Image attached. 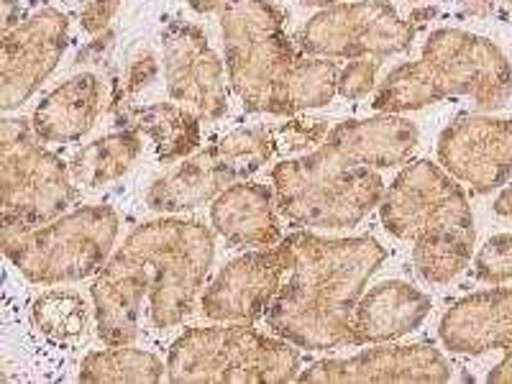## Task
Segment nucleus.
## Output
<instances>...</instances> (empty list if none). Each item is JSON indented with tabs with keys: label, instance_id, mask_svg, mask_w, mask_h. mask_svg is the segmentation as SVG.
Returning <instances> with one entry per match:
<instances>
[{
	"label": "nucleus",
	"instance_id": "0eeeda50",
	"mask_svg": "<svg viewBox=\"0 0 512 384\" xmlns=\"http://www.w3.org/2000/svg\"><path fill=\"white\" fill-rule=\"evenodd\" d=\"M118 213L111 205H85L39 228L3 226V251L36 285L88 280L113 256Z\"/></svg>",
	"mask_w": 512,
	"mask_h": 384
},
{
	"label": "nucleus",
	"instance_id": "20e7f679",
	"mask_svg": "<svg viewBox=\"0 0 512 384\" xmlns=\"http://www.w3.org/2000/svg\"><path fill=\"white\" fill-rule=\"evenodd\" d=\"M379 218L395 239L413 244L415 269L425 282L446 285L469 267L477 239L472 205L441 164L410 162L384 190Z\"/></svg>",
	"mask_w": 512,
	"mask_h": 384
},
{
	"label": "nucleus",
	"instance_id": "b1692460",
	"mask_svg": "<svg viewBox=\"0 0 512 384\" xmlns=\"http://www.w3.org/2000/svg\"><path fill=\"white\" fill-rule=\"evenodd\" d=\"M164 361L152 351L111 346L82 359L80 382L85 384H157L164 377Z\"/></svg>",
	"mask_w": 512,
	"mask_h": 384
},
{
	"label": "nucleus",
	"instance_id": "473e14b6",
	"mask_svg": "<svg viewBox=\"0 0 512 384\" xmlns=\"http://www.w3.org/2000/svg\"><path fill=\"white\" fill-rule=\"evenodd\" d=\"M198 13H223L236 0H187Z\"/></svg>",
	"mask_w": 512,
	"mask_h": 384
},
{
	"label": "nucleus",
	"instance_id": "412c9836",
	"mask_svg": "<svg viewBox=\"0 0 512 384\" xmlns=\"http://www.w3.org/2000/svg\"><path fill=\"white\" fill-rule=\"evenodd\" d=\"M103 103V80L93 72H80L36 105L31 126L44 144L80 141L93 128Z\"/></svg>",
	"mask_w": 512,
	"mask_h": 384
},
{
	"label": "nucleus",
	"instance_id": "39448f33",
	"mask_svg": "<svg viewBox=\"0 0 512 384\" xmlns=\"http://www.w3.org/2000/svg\"><path fill=\"white\" fill-rule=\"evenodd\" d=\"M459 95L479 111H500L512 95V64L484 36L438 29L425 39L418 62L400 64L379 82L372 108L400 116Z\"/></svg>",
	"mask_w": 512,
	"mask_h": 384
},
{
	"label": "nucleus",
	"instance_id": "2eb2a0df",
	"mask_svg": "<svg viewBox=\"0 0 512 384\" xmlns=\"http://www.w3.org/2000/svg\"><path fill=\"white\" fill-rule=\"evenodd\" d=\"M451 364L431 344L379 346L349 359H320L297 374L303 384H443Z\"/></svg>",
	"mask_w": 512,
	"mask_h": 384
},
{
	"label": "nucleus",
	"instance_id": "cd10ccee",
	"mask_svg": "<svg viewBox=\"0 0 512 384\" xmlns=\"http://www.w3.org/2000/svg\"><path fill=\"white\" fill-rule=\"evenodd\" d=\"M379 67H382V59H354L338 75V95L346 100H361L372 93Z\"/></svg>",
	"mask_w": 512,
	"mask_h": 384
},
{
	"label": "nucleus",
	"instance_id": "4be33fe9",
	"mask_svg": "<svg viewBox=\"0 0 512 384\" xmlns=\"http://www.w3.org/2000/svg\"><path fill=\"white\" fill-rule=\"evenodd\" d=\"M116 121L123 128L139 131L154 141L157 157L164 164L182 162L200 146V118L180 103H154V105H111Z\"/></svg>",
	"mask_w": 512,
	"mask_h": 384
},
{
	"label": "nucleus",
	"instance_id": "aec40b11",
	"mask_svg": "<svg viewBox=\"0 0 512 384\" xmlns=\"http://www.w3.org/2000/svg\"><path fill=\"white\" fill-rule=\"evenodd\" d=\"M277 213L280 210L274 203V192L267 185L241 180L226 187L213 200L210 223H213V231L236 249H246V246L269 249L285 239Z\"/></svg>",
	"mask_w": 512,
	"mask_h": 384
},
{
	"label": "nucleus",
	"instance_id": "9b49d317",
	"mask_svg": "<svg viewBox=\"0 0 512 384\" xmlns=\"http://www.w3.org/2000/svg\"><path fill=\"white\" fill-rule=\"evenodd\" d=\"M415 26L384 0L333 3L308 18L297 41L310 57L384 59L413 47Z\"/></svg>",
	"mask_w": 512,
	"mask_h": 384
},
{
	"label": "nucleus",
	"instance_id": "f3484780",
	"mask_svg": "<svg viewBox=\"0 0 512 384\" xmlns=\"http://www.w3.org/2000/svg\"><path fill=\"white\" fill-rule=\"evenodd\" d=\"M443 346L454 354L482 356L502 351L489 369V384H512V290H484L448 308L438 326Z\"/></svg>",
	"mask_w": 512,
	"mask_h": 384
},
{
	"label": "nucleus",
	"instance_id": "c9c22d12",
	"mask_svg": "<svg viewBox=\"0 0 512 384\" xmlns=\"http://www.w3.org/2000/svg\"><path fill=\"white\" fill-rule=\"evenodd\" d=\"M305 6H318V8H328V6H333V3H336V0H303Z\"/></svg>",
	"mask_w": 512,
	"mask_h": 384
},
{
	"label": "nucleus",
	"instance_id": "5701e85b",
	"mask_svg": "<svg viewBox=\"0 0 512 384\" xmlns=\"http://www.w3.org/2000/svg\"><path fill=\"white\" fill-rule=\"evenodd\" d=\"M141 149H144L141 134L131 131V128H121L116 134L103 136L93 144L82 146L80 152L72 157V180H75V185L90 187V190L121 180L128 169L134 167Z\"/></svg>",
	"mask_w": 512,
	"mask_h": 384
},
{
	"label": "nucleus",
	"instance_id": "e433bc0d",
	"mask_svg": "<svg viewBox=\"0 0 512 384\" xmlns=\"http://www.w3.org/2000/svg\"><path fill=\"white\" fill-rule=\"evenodd\" d=\"M13 3H16V0H3V6H6V16H11V8H13Z\"/></svg>",
	"mask_w": 512,
	"mask_h": 384
},
{
	"label": "nucleus",
	"instance_id": "bb28decb",
	"mask_svg": "<svg viewBox=\"0 0 512 384\" xmlns=\"http://www.w3.org/2000/svg\"><path fill=\"white\" fill-rule=\"evenodd\" d=\"M157 57H154L152 49H139L134 57L128 59L126 64V75H123L121 82H116V93H113V103H126L131 95L141 93V90L149 85V82L157 77Z\"/></svg>",
	"mask_w": 512,
	"mask_h": 384
},
{
	"label": "nucleus",
	"instance_id": "2f4dec72",
	"mask_svg": "<svg viewBox=\"0 0 512 384\" xmlns=\"http://www.w3.org/2000/svg\"><path fill=\"white\" fill-rule=\"evenodd\" d=\"M461 13L469 18H487L495 11V0H459Z\"/></svg>",
	"mask_w": 512,
	"mask_h": 384
},
{
	"label": "nucleus",
	"instance_id": "7c9ffc66",
	"mask_svg": "<svg viewBox=\"0 0 512 384\" xmlns=\"http://www.w3.org/2000/svg\"><path fill=\"white\" fill-rule=\"evenodd\" d=\"M113 39H116V34H113V31L105 29L103 36H98V39H95V41H90L88 47H85L80 54H77L75 64L103 62V57H105V54H108V49L113 47Z\"/></svg>",
	"mask_w": 512,
	"mask_h": 384
},
{
	"label": "nucleus",
	"instance_id": "c756f323",
	"mask_svg": "<svg viewBox=\"0 0 512 384\" xmlns=\"http://www.w3.org/2000/svg\"><path fill=\"white\" fill-rule=\"evenodd\" d=\"M121 0H88L80 11V26L85 34H103L116 16Z\"/></svg>",
	"mask_w": 512,
	"mask_h": 384
},
{
	"label": "nucleus",
	"instance_id": "6ab92c4d",
	"mask_svg": "<svg viewBox=\"0 0 512 384\" xmlns=\"http://www.w3.org/2000/svg\"><path fill=\"white\" fill-rule=\"evenodd\" d=\"M431 313V297L400 280L364 292L351 320V346L392 344L408 336Z\"/></svg>",
	"mask_w": 512,
	"mask_h": 384
},
{
	"label": "nucleus",
	"instance_id": "4468645a",
	"mask_svg": "<svg viewBox=\"0 0 512 384\" xmlns=\"http://www.w3.org/2000/svg\"><path fill=\"white\" fill-rule=\"evenodd\" d=\"M438 162L479 195L507 185L512 177V121L472 113L456 118L438 136Z\"/></svg>",
	"mask_w": 512,
	"mask_h": 384
},
{
	"label": "nucleus",
	"instance_id": "423d86ee",
	"mask_svg": "<svg viewBox=\"0 0 512 384\" xmlns=\"http://www.w3.org/2000/svg\"><path fill=\"white\" fill-rule=\"evenodd\" d=\"M300 374V351L244 323L190 328L169 346L167 377L175 384H287Z\"/></svg>",
	"mask_w": 512,
	"mask_h": 384
},
{
	"label": "nucleus",
	"instance_id": "f8f14e48",
	"mask_svg": "<svg viewBox=\"0 0 512 384\" xmlns=\"http://www.w3.org/2000/svg\"><path fill=\"white\" fill-rule=\"evenodd\" d=\"M70 39V21L57 8H41L11 29L0 44V108L24 105L57 70Z\"/></svg>",
	"mask_w": 512,
	"mask_h": 384
},
{
	"label": "nucleus",
	"instance_id": "72a5a7b5",
	"mask_svg": "<svg viewBox=\"0 0 512 384\" xmlns=\"http://www.w3.org/2000/svg\"><path fill=\"white\" fill-rule=\"evenodd\" d=\"M495 213L497 216H512V187L502 190L500 198L495 200Z\"/></svg>",
	"mask_w": 512,
	"mask_h": 384
},
{
	"label": "nucleus",
	"instance_id": "f257e3e1",
	"mask_svg": "<svg viewBox=\"0 0 512 384\" xmlns=\"http://www.w3.org/2000/svg\"><path fill=\"white\" fill-rule=\"evenodd\" d=\"M418 141V126L392 113L338 123L318 149L272 169L280 216L308 228L356 226L382 203L379 169L408 162Z\"/></svg>",
	"mask_w": 512,
	"mask_h": 384
},
{
	"label": "nucleus",
	"instance_id": "f704fd0d",
	"mask_svg": "<svg viewBox=\"0 0 512 384\" xmlns=\"http://www.w3.org/2000/svg\"><path fill=\"white\" fill-rule=\"evenodd\" d=\"M433 16H436V8H418V11H415L413 16H410V24H413L415 29H418V26H423L425 21H431Z\"/></svg>",
	"mask_w": 512,
	"mask_h": 384
},
{
	"label": "nucleus",
	"instance_id": "7ed1b4c3",
	"mask_svg": "<svg viewBox=\"0 0 512 384\" xmlns=\"http://www.w3.org/2000/svg\"><path fill=\"white\" fill-rule=\"evenodd\" d=\"M226 70L233 95L251 113L292 116L320 108L338 93L336 62L295 52L285 13L272 0H236L221 13Z\"/></svg>",
	"mask_w": 512,
	"mask_h": 384
},
{
	"label": "nucleus",
	"instance_id": "dca6fc26",
	"mask_svg": "<svg viewBox=\"0 0 512 384\" xmlns=\"http://www.w3.org/2000/svg\"><path fill=\"white\" fill-rule=\"evenodd\" d=\"M287 274L282 246L249 251L228 262L203 292V315L218 323H254L264 318Z\"/></svg>",
	"mask_w": 512,
	"mask_h": 384
},
{
	"label": "nucleus",
	"instance_id": "a211bd4d",
	"mask_svg": "<svg viewBox=\"0 0 512 384\" xmlns=\"http://www.w3.org/2000/svg\"><path fill=\"white\" fill-rule=\"evenodd\" d=\"M95 326L103 344L131 346L139 338L141 308L149 300V277L131 251L121 249L95 274L93 287Z\"/></svg>",
	"mask_w": 512,
	"mask_h": 384
},
{
	"label": "nucleus",
	"instance_id": "c85d7f7f",
	"mask_svg": "<svg viewBox=\"0 0 512 384\" xmlns=\"http://www.w3.org/2000/svg\"><path fill=\"white\" fill-rule=\"evenodd\" d=\"M272 136L277 149L287 146L295 152V149H310V146L320 144L328 136V126L326 121H292L272 128Z\"/></svg>",
	"mask_w": 512,
	"mask_h": 384
},
{
	"label": "nucleus",
	"instance_id": "1a4fd4ad",
	"mask_svg": "<svg viewBox=\"0 0 512 384\" xmlns=\"http://www.w3.org/2000/svg\"><path fill=\"white\" fill-rule=\"evenodd\" d=\"M0 190V226L8 228L47 226L77 200L70 164L49 152L24 118L0 123Z\"/></svg>",
	"mask_w": 512,
	"mask_h": 384
},
{
	"label": "nucleus",
	"instance_id": "393cba45",
	"mask_svg": "<svg viewBox=\"0 0 512 384\" xmlns=\"http://www.w3.org/2000/svg\"><path fill=\"white\" fill-rule=\"evenodd\" d=\"M34 326L44 336L54 341H72L85 331L88 323V308L82 303L77 292L67 290H49L41 297H36L34 308H31Z\"/></svg>",
	"mask_w": 512,
	"mask_h": 384
},
{
	"label": "nucleus",
	"instance_id": "a878e982",
	"mask_svg": "<svg viewBox=\"0 0 512 384\" xmlns=\"http://www.w3.org/2000/svg\"><path fill=\"white\" fill-rule=\"evenodd\" d=\"M474 274L489 285L512 280V233L492 236L474 259Z\"/></svg>",
	"mask_w": 512,
	"mask_h": 384
},
{
	"label": "nucleus",
	"instance_id": "ddd939ff",
	"mask_svg": "<svg viewBox=\"0 0 512 384\" xmlns=\"http://www.w3.org/2000/svg\"><path fill=\"white\" fill-rule=\"evenodd\" d=\"M162 49L169 98L190 108L200 121H218L226 116V70L203 29L172 21L162 31Z\"/></svg>",
	"mask_w": 512,
	"mask_h": 384
},
{
	"label": "nucleus",
	"instance_id": "9d476101",
	"mask_svg": "<svg viewBox=\"0 0 512 384\" xmlns=\"http://www.w3.org/2000/svg\"><path fill=\"white\" fill-rule=\"evenodd\" d=\"M277 152L272 131L239 128L198 154H190L172 172L154 180L146 205L159 213H182L213 203L226 187L249 180Z\"/></svg>",
	"mask_w": 512,
	"mask_h": 384
},
{
	"label": "nucleus",
	"instance_id": "6e6552de",
	"mask_svg": "<svg viewBox=\"0 0 512 384\" xmlns=\"http://www.w3.org/2000/svg\"><path fill=\"white\" fill-rule=\"evenodd\" d=\"M149 277V320L154 328L180 326L190 315L216 256V239L205 223L159 218L134 228L123 241Z\"/></svg>",
	"mask_w": 512,
	"mask_h": 384
},
{
	"label": "nucleus",
	"instance_id": "f03ea898",
	"mask_svg": "<svg viewBox=\"0 0 512 384\" xmlns=\"http://www.w3.org/2000/svg\"><path fill=\"white\" fill-rule=\"evenodd\" d=\"M287 274L264 313L274 336L297 349L331 351L351 346V320L369 277L387 259L372 236L331 239L297 231L280 241Z\"/></svg>",
	"mask_w": 512,
	"mask_h": 384
}]
</instances>
